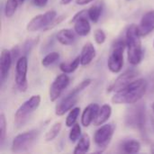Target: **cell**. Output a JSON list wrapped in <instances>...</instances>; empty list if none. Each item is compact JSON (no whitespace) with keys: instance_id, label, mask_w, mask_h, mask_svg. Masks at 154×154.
<instances>
[{"instance_id":"cb8c5ba5","label":"cell","mask_w":154,"mask_h":154,"mask_svg":"<svg viewBox=\"0 0 154 154\" xmlns=\"http://www.w3.org/2000/svg\"><path fill=\"white\" fill-rule=\"evenodd\" d=\"M61 130V123L60 122H56L46 133L45 134V141L46 142H51L53 141L60 134Z\"/></svg>"},{"instance_id":"e575fe53","label":"cell","mask_w":154,"mask_h":154,"mask_svg":"<svg viewBox=\"0 0 154 154\" xmlns=\"http://www.w3.org/2000/svg\"><path fill=\"white\" fill-rule=\"evenodd\" d=\"M49 0H33V3L38 7H43L47 5Z\"/></svg>"},{"instance_id":"60d3db41","label":"cell","mask_w":154,"mask_h":154,"mask_svg":"<svg viewBox=\"0 0 154 154\" xmlns=\"http://www.w3.org/2000/svg\"><path fill=\"white\" fill-rule=\"evenodd\" d=\"M153 47H154V42H153Z\"/></svg>"},{"instance_id":"2e32d148","label":"cell","mask_w":154,"mask_h":154,"mask_svg":"<svg viewBox=\"0 0 154 154\" xmlns=\"http://www.w3.org/2000/svg\"><path fill=\"white\" fill-rule=\"evenodd\" d=\"M100 106L96 104V103H92L89 104L83 111L82 116H81V125L84 127H88L95 120L98 110H99Z\"/></svg>"},{"instance_id":"ab89813d","label":"cell","mask_w":154,"mask_h":154,"mask_svg":"<svg viewBox=\"0 0 154 154\" xmlns=\"http://www.w3.org/2000/svg\"><path fill=\"white\" fill-rule=\"evenodd\" d=\"M152 111H153L154 113V102L152 103Z\"/></svg>"},{"instance_id":"d4e9b609","label":"cell","mask_w":154,"mask_h":154,"mask_svg":"<svg viewBox=\"0 0 154 154\" xmlns=\"http://www.w3.org/2000/svg\"><path fill=\"white\" fill-rule=\"evenodd\" d=\"M79 114H80V108L79 107H73L71 110L69 111V115L67 116L66 123H65L67 127L71 128L77 123V119H78Z\"/></svg>"},{"instance_id":"4dcf8cb0","label":"cell","mask_w":154,"mask_h":154,"mask_svg":"<svg viewBox=\"0 0 154 154\" xmlns=\"http://www.w3.org/2000/svg\"><path fill=\"white\" fill-rule=\"evenodd\" d=\"M91 81H92V80L89 79L83 80V81L80 82L78 86H76V87L70 91V93H72V94H74V95H79L80 92H82L84 89H86V88L91 84Z\"/></svg>"},{"instance_id":"8992f818","label":"cell","mask_w":154,"mask_h":154,"mask_svg":"<svg viewBox=\"0 0 154 154\" xmlns=\"http://www.w3.org/2000/svg\"><path fill=\"white\" fill-rule=\"evenodd\" d=\"M38 135L39 132L37 130H30L16 135L12 142V152L15 153L27 152L34 144Z\"/></svg>"},{"instance_id":"5bb4252c","label":"cell","mask_w":154,"mask_h":154,"mask_svg":"<svg viewBox=\"0 0 154 154\" xmlns=\"http://www.w3.org/2000/svg\"><path fill=\"white\" fill-rule=\"evenodd\" d=\"M139 33L142 37L149 35L154 31V10L149 11L143 14L139 25H137Z\"/></svg>"},{"instance_id":"7a4b0ae2","label":"cell","mask_w":154,"mask_h":154,"mask_svg":"<svg viewBox=\"0 0 154 154\" xmlns=\"http://www.w3.org/2000/svg\"><path fill=\"white\" fill-rule=\"evenodd\" d=\"M141 35L138 31V27L135 24L128 26L125 32V42L127 48V59L131 65H138L143 57V51L142 47Z\"/></svg>"},{"instance_id":"9a60e30c","label":"cell","mask_w":154,"mask_h":154,"mask_svg":"<svg viewBox=\"0 0 154 154\" xmlns=\"http://www.w3.org/2000/svg\"><path fill=\"white\" fill-rule=\"evenodd\" d=\"M12 62L13 59L11 55V51L7 49H3L0 56V80L2 84L8 77Z\"/></svg>"},{"instance_id":"d6a6232c","label":"cell","mask_w":154,"mask_h":154,"mask_svg":"<svg viewBox=\"0 0 154 154\" xmlns=\"http://www.w3.org/2000/svg\"><path fill=\"white\" fill-rule=\"evenodd\" d=\"M64 19H65V16H64V15H60V16H58V17L56 16V17H55V18H54V19H53V20H52V21H51L44 29H43V31L46 32V31H49V30L53 29L55 26H57L59 23H60Z\"/></svg>"},{"instance_id":"d6986e66","label":"cell","mask_w":154,"mask_h":154,"mask_svg":"<svg viewBox=\"0 0 154 154\" xmlns=\"http://www.w3.org/2000/svg\"><path fill=\"white\" fill-rule=\"evenodd\" d=\"M112 115V107L110 105L108 104H105L103 105L99 110H98V113L94 120V125L96 126H101L103 125L104 124H106L108 119L110 118Z\"/></svg>"},{"instance_id":"8d00e7d4","label":"cell","mask_w":154,"mask_h":154,"mask_svg":"<svg viewBox=\"0 0 154 154\" xmlns=\"http://www.w3.org/2000/svg\"><path fill=\"white\" fill-rule=\"evenodd\" d=\"M149 84L152 85L151 88H154V72L152 73V75L150 76V80H149V82H148V85H149Z\"/></svg>"},{"instance_id":"83f0119b","label":"cell","mask_w":154,"mask_h":154,"mask_svg":"<svg viewBox=\"0 0 154 154\" xmlns=\"http://www.w3.org/2000/svg\"><path fill=\"white\" fill-rule=\"evenodd\" d=\"M38 42H39V37L27 40L22 47V52L23 53V55L27 56L32 51V50L34 48V46L37 45Z\"/></svg>"},{"instance_id":"8fae6325","label":"cell","mask_w":154,"mask_h":154,"mask_svg":"<svg viewBox=\"0 0 154 154\" xmlns=\"http://www.w3.org/2000/svg\"><path fill=\"white\" fill-rule=\"evenodd\" d=\"M69 81L70 80L67 73H62L55 78L49 90L50 100L51 102H55L62 95V93L69 85Z\"/></svg>"},{"instance_id":"e0dca14e","label":"cell","mask_w":154,"mask_h":154,"mask_svg":"<svg viewBox=\"0 0 154 154\" xmlns=\"http://www.w3.org/2000/svg\"><path fill=\"white\" fill-rule=\"evenodd\" d=\"M76 34L77 32L75 31H72L71 29H62L59 31L56 34V39L60 44L69 46L72 45L75 42L77 39Z\"/></svg>"},{"instance_id":"277c9868","label":"cell","mask_w":154,"mask_h":154,"mask_svg":"<svg viewBox=\"0 0 154 154\" xmlns=\"http://www.w3.org/2000/svg\"><path fill=\"white\" fill-rule=\"evenodd\" d=\"M126 47L125 39H119L114 42L107 60V68L113 73H119L124 66V51Z\"/></svg>"},{"instance_id":"6da1fadb","label":"cell","mask_w":154,"mask_h":154,"mask_svg":"<svg viewBox=\"0 0 154 154\" xmlns=\"http://www.w3.org/2000/svg\"><path fill=\"white\" fill-rule=\"evenodd\" d=\"M148 90V81L144 79H137L125 88L115 93L112 102L116 105H133L139 102Z\"/></svg>"},{"instance_id":"5b68a950","label":"cell","mask_w":154,"mask_h":154,"mask_svg":"<svg viewBox=\"0 0 154 154\" xmlns=\"http://www.w3.org/2000/svg\"><path fill=\"white\" fill-rule=\"evenodd\" d=\"M41 104V97L39 95H34L26 100L22 106L16 110L14 114V123L17 127L23 126L32 116V114L37 110Z\"/></svg>"},{"instance_id":"f1b7e54d","label":"cell","mask_w":154,"mask_h":154,"mask_svg":"<svg viewBox=\"0 0 154 154\" xmlns=\"http://www.w3.org/2000/svg\"><path fill=\"white\" fill-rule=\"evenodd\" d=\"M80 137H81V127L79 124L76 123L70 129L69 138L71 143H76Z\"/></svg>"},{"instance_id":"3957f363","label":"cell","mask_w":154,"mask_h":154,"mask_svg":"<svg viewBox=\"0 0 154 154\" xmlns=\"http://www.w3.org/2000/svg\"><path fill=\"white\" fill-rule=\"evenodd\" d=\"M125 125L134 130L143 133L146 125V109L143 103H135L130 106L125 114Z\"/></svg>"},{"instance_id":"4316f807","label":"cell","mask_w":154,"mask_h":154,"mask_svg":"<svg viewBox=\"0 0 154 154\" xmlns=\"http://www.w3.org/2000/svg\"><path fill=\"white\" fill-rule=\"evenodd\" d=\"M18 5H19L15 0H7L5 5V15L6 17H12L14 14Z\"/></svg>"},{"instance_id":"44dd1931","label":"cell","mask_w":154,"mask_h":154,"mask_svg":"<svg viewBox=\"0 0 154 154\" xmlns=\"http://www.w3.org/2000/svg\"><path fill=\"white\" fill-rule=\"evenodd\" d=\"M79 64H81V60H80V56L76 57L72 61L70 62H62L60 65V69L63 73H72L74 72L79 66Z\"/></svg>"},{"instance_id":"4fadbf2b","label":"cell","mask_w":154,"mask_h":154,"mask_svg":"<svg viewBox=\"0 0 154 154\" xmlns=\"http://www.w3.org/2000/svg\"><path fill=\"white\" fill-rule=\"evenodd\" d=\"M79 95H74L72 93H69L57 106H55V114L58 116H64L67 112L71 110L77 104L79 100Z\"/></svg>"},{"instance_id":"ac0fdd59","label":"cell","mask_w":154,"mask_h":154,"mask_svg":"<svg viewBox=\"0 0 154 154\" xmlns=\"http://www.w3.org/2000/svg\"><path fill=\"white\" fill-rule=\"evenodd\" d=\"M96 57V49L91 42H87L82 50L80 54V60L82 66H88L92 62Z\"/></svg>"},{"instance_id":"74e56055","label":"cell","mask_w":154,"mask_h":154,"mask_svg":"<svg viewBox=\"0 0 154 154\" xmlns=\"http://www.w3.org/2000/svg\"><path fill=\"white\" fill-rule=\"evenodd\" d=\"M71 1H72V0H60V4L63 5H69Z\"/></svg>"},{"instance_id":"7c38bea8","label":"cell","mask_w":154,"mask_h":154,"mask_svg":"<svg viewBox=\"0 0 154 154\" xmlns=\"http://www.w3.org/2000/svg\"><path fill=\"white\" fill-rule=\"evenodd\" d=\"M88 10L84 9L77 13L71 20L74 23V31L79 36H87L91 31V25L88 22Z\"/></svg>"},{"instance_id":"7402d4cb","label":"cell","mask_w":154,"mask_h":154,"mask_svg":"<svg viewBox=\"0 0 154 154\" xmlns=\"http://www.w3.org/2000/svg\"><path fill=\"white\" fill-rule=\"evenodd\" d=\"M102 11H103V6L102 4L100 2H98L97 4H95L94 5H92L91 7H89L88 9V18L93 22V23H97L101 17L102 14Z\"/></svg>"},{"instance_id":"603a6c76","label":"cell","mask_w":154,"mask_h":154,"mask_svg":"<svg viewBox=\"0 0 154 154\" xmlns=\"http://www.w3.org/2000/svg\"><path fill=\"white\" fill-rule=\"evenodd\" d=\"M123 150L126 153H137L141 150V143L136 140H128L123 143Z\"/></svg>"},{"instance_id":"f35d334b","label":"cell","mask_w":154,"mask_h":154,"mask_svg":"<svg viewBox=\"0 0 154 154\" xmlns=\"http://www.w3.org/2000/svg\"><path fill=\"white\" fill-rule=\"evenodd\" d=\"M17 3H18V5H22V4H23L24 3V1L25 0H15Z\"/></svg>"},{"instance_id":"d590c367","label":"cell","mask_w":154,"mask_h":154,"mask_svg":"<svg viewBox=\"0 0 154 154\" xmlns=\"http://www.w3.org/2000/svg\"><path fill=\"white\" fill-rule=\"evenodd\" d=\"M94 0H76V3L77 5H87L90 2H93Z\"/></svg>"},{"instance_id":"9c48e42d","label":"cell","mask_w":154,"mask_h":154,"mask_svg":"<svg viewBox=\"0 0 154 154\" xmlns=\"http://www.w3.org/2000/svg\"><path fill=\"white\" fill-rule=\"evenodd\" d=\"M138 70H136L134 68L128 69L124 73H122L107 88L108 92H117L121 89L125 88L126 86H128L130 83H132L134 80L137 79L138 77Z\"/></svg>"},{"instance_id":"52a82bcc","label":"cell","mask_w":154,"mask_h":154,"mask_svg":"<svg viewBox=\"0 0 154 154\" xmlns=\"http://www.w3.org/2000/svg\"><path fill=\"white\" fill-rule=\"evenodd\" d=\"M115 130L116 125L114 124H104L96 131L94 134V143L96 146L100 149V152L105 150L109 145Z\"/></svg>"},{"instance_id":"ba28073f","label":"cell","mask_w":154,"mask_h":154,"mask_svg":"<svg viewBox=\"0 0 154 154\" xmlns=\"http://www.w3.org/2000/svg\"><path fill=\"white\" fill-rule=\"evenodd\" d=\"M28 60L27 56H21L15 64V85L21 92H25L28 88L27 81Z\"/></svg>"},{"instance_id":"f546056e","label":"cell","mask_w":154,"mask_h":154,"mask_svg":"<svg viewBox=\"0 0 154 154\" xmlns=\"http://www.w3.org/2000/svg\"><path fill=\"white\" fill-rule=\"evenodd\" d=\"M6 135V120L4 114L0 115V144L3 145Z\"/></svg>"},{"instance_id":"484cf974","label":"cell","mask_w":154,"mask_h":154,"mask_svg":"<svg viewBox=\"0 0 154 154\" xmlns=\"http://www.w3.org/2000/svg\"><path fill=\"white\" fill-rule=\"evenodd\" d=\"M60 59V53L57 51H51L48 53L42 60V65L43 67H49L55 63Z\"/></svg>"},{"instance_id":"1f68e13d","label":"cell","mask_w":154,"mask_h":154,"mask_svg":"<svg viewBox=\"0 0 154 154\" xmlns=\"http://www.w3.org/2000/svg\"><path fill=\"white\" fill-rule=\"evenodd\" d=\"M94 39H95V42H96L97 44L101 45V44H103V43L106 42V33H105V32H104L103 30L97 29V30H96L95 32H94Z\"/></svg>"},{"instance_id":"836d02e7","label":"cell","mask_w":154,"mask_h":154,"mask_svg":"<svg viewBox=\"0 0 154 154\" xmlns=\"http://www.w3.org/2000/svg\"><path fill=\"white\" fill-rule=\"evenodd\" d=\"M20 54H21V49H20L18 46H14V47L11 50V55H12L13 61H14V60L17 61V60L21 57Z\"/></svg>"},{"instance_id":"ffe728a7","label":"cell","mask_w":154,"mask_h":154,"mask_svg":"<svg viewBox=\"0 0 154 154\" xmlns=\"http://www.w3.org/2000/svg\"><path fill=\"white\" fill-rule=\"evenodd\" d=\"M89 149H90V138L88 134H85L79 138L78 144L75 147V150L73 152L75 154L86 153L89 151Z\"/></svg>"},{"instance_id":"30bf717a","label":"cell","mask_w":154,"mask_h":154,"mask_svg":"<svg viewBox=\"0 0 154 154\" xmlns=\"http://www.w3.org/2000/svg\"><path fill=\"white\" fill-rule=\"evenodd\" d=\"M57 13L54 10L48 11L44 14H38L34 16L26 25V30L28 32H36L39 30H43L55 17Z\"/></svg>"}]
</instances>
